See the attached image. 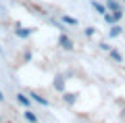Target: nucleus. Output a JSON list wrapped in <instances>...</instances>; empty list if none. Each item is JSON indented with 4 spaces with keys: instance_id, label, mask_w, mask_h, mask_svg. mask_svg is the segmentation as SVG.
Returning a JSON list of instances; mask_svg holds the SVG:
<instances>
[{
    "instance_id": "f257e3e1",
    "label": "nucleus",
    "mask_w": 125,
    "mask_h": 123,
    "mask_svg": "<svg viewBox=\"0 0 125 123\" xmlns=\"http://www.w3.org/2000/svg\"><path fill=\"white\" fill-rule=\"evenodd\" d=\"M58 46H62L65 50H73V46H75V44H73V40L69 38V35L61 34V35H58Z\"/></svg>"
},
{
    "instance_id": "f03ea898",
    "label": "nucleus",
    "mask_w": 125,
    "mask_h": 123,
    "mask_svg": "<svg viewBox=\"0 0 125 123\" xmlns=\"http://www.w3.org/2000/svg\"><path fill=\"white\" fill-rule=\"evenodd\" d=\"M106 9H111L113 13H117V11H121V4L117 0H106Z\"/></svg>"
},
{
    "instance_id": "7ed1b4c3",
    "label": "nucleus",
    "mask_w": 125,
    "mask_h": 123,
    "mask_svg": "<svg viewBox=\"0 0 125 123\" xmlns=\"http://www.w3.org/2000/svg\"><path fill=\"white\" fill-rule=\"evenodd\" d=\"M102 17H104V21H106L108 25H115V21H117V17H115V13H113V11H111V13H104Z\"/></svg>"
},
{
    "instance_id": "20e7f679",
    "label": "nucleus",
    "mask_w": 125,
    "mask_h": 123,
    "mask_svg": "<svg viewBox=\"0 0 125 123\" xmlns=\"http://www.w3.org/2000/svg\"><path fill=\"white\" fill-rule=\"evenodd\" d=\"M54 88L61 90V92H65V79H62V77H56V79H54Z\"/></svg>"
},
{
    "instance_id": "39448f33",
    "label": "nucleus",
    "mask_w": 125,
    "mask_h": 123,
    "mask_svg": "<svg viewBox=\"0 0 125 123\" xmlns=\"http://www.w3.org/2000/svg\"><path fill=\"white\" fill-rule=\"evenodd\" d=\"M61 19H62V21H65V23H67V25H73V27L77 25V19L69 17V15H61Z\"/></svg>"
},
{
    "instance_id": "423d86ee",
    "label": "nucleus",
    "mask_w": 125,
    "mask_h": 123,
    "mask_svg": "<svg viewBox=\"0 0 125 123\" xmlns=\"http://www.w3.org/2000/svg\"><path fill=\"white\" fill-rule=\"evenodd\" d=\"M17 100H19V104H23V106H29V98H27L25 94H17Z\"/></svg>"
},
{
    "instance_id": "0eeeda50",
    "label": "nucleus",
    "mask_w": 125,
    "mask_h": 123,
    "mask_svg": "<svg viewBox=\"0 0 125 123\" xmlns=\"http://www.w3.org/2000/svg\"><path fill=\"white\" fill-rule=\"evenodd\" d=\"M92 6H94V9H96V11H98L100 15H104V13H106V9H104V6L100 4V2H96V0H92Z\"/></svg>"
},
{
    "instance_id": "6e6552de",
    "label": "nucleus",
    "mask_w": 125,
    "mask_h": 123,
    "mask_svg": "<svg viewBox=\"0 0 125 123\" xmlns=\"http://www.w3.org/2000/svg\"><path fill=\"white\" fill-rule=\"evenodd\" d=\"M29 96H33V100H36V102H40V104H44V106H46V104H48V100H46V98H42V96H40V94H33V92H31V94H29Z\"/></svg>"
},
{
    "instance_id": "1a4fd4ad",
    "label": "nucleus",
    "mask_w": 125,
    "mask_h": 123,
    "mask_svg": "<svg viewBox=\"0 0 125 123\" xmlns=\"http://www.w3.org/2000/svg\"><path fill=\"white\" fill-rule=\"evenodd\" d=\"M25 119H27L29 123H38V117L31 113V111H25Z\"/></svg>"
},
{
    "instance_id": "9d476101",
    "label": "nucleus",
    "mask_w": 125,
    "mask_h": 123,
    "mask_svg": "<svg viewBox=\"0 0 125 123\" xmlns=\"http://www.w3.org/2000/svg\"><path fill=\"white\" fill-rule=\"evenodd\" d=\"M108 52H111V56H113V58H115V61H117V63H123V56H121V54H119V52H117V50H113V48H111V50H108Z\"/></svg>"
},
{
    "instance_id": "9b49d317",
    "label": "nucleus",
    "mask_w": 125,
    "mask_h": 123,
    "mask_svg": "<svg viewBox=\"0 0 125 123\" xmlns=\"http://www.w3.org/2000/svg\"><path fill=\"white\" fill-rule=\"evenodd\" d=\"M111 35H113V38L121 35V25H113V27H111Z\"/></svg>"
},
{
    "instance_id": "f8f14e48",
    "label": "nucleus",
    "mask_w": 125,
    "mask_h": 123,
    "mask_svg": "<svg viewBox=\"0 0 125 123\" xmlns=\"http://www.w3.org/2000/svg\"><path fill=\"white\" fill-rule=\"evenodd\" d=\"M29 34H31V31H29V29H23V27H19V29H17V35H19V38H27Z\"/></svg>"
},
{
    "instance_id": "ddd939ff",
    "label": "nucleus",
    "mask_w": 125,
    "mask_h": 123,
    "mask_svg": "<svg viewBox=\"0 0 125 123\" xmlns=\"http://www.w3.org/2000/svg\"><path fill=\"white\" fill-rule=\"evenodd\" d=\"M65 100L71 104V102H75V94H69V92H65Z\"/></svg>"
},
{
    "instance_id": "4468645a",
    "label": "nucleus",
    "mask_w": 125,
    "mask_h": 123,
    "mask_svg": "<svg viewBox=\"0 0 125 123\" xmlns=\"http://www.w3.org/2000/svg\"><path fill=\"white\" fill-rule=\"evenodd\" d=\"M94 34H96V29H94V27H88V29H85V35H88V38H92Z\"/></svg>"
},
{
    "instance_id": "2eb2a0df",
    "label": "nucleus",
    "mask_w": 125,
    "mask_h": 123,
    "mask_svg": "<svg viewBox=\"0 0 125 123\" xmlns=\"http://www.w3.org/2000/svg\"><path fill=\"white\" fill-rule=\"evenodd\" d=\"M123 2H125V0H123Z\"/></svg>"
}]
</instances>
